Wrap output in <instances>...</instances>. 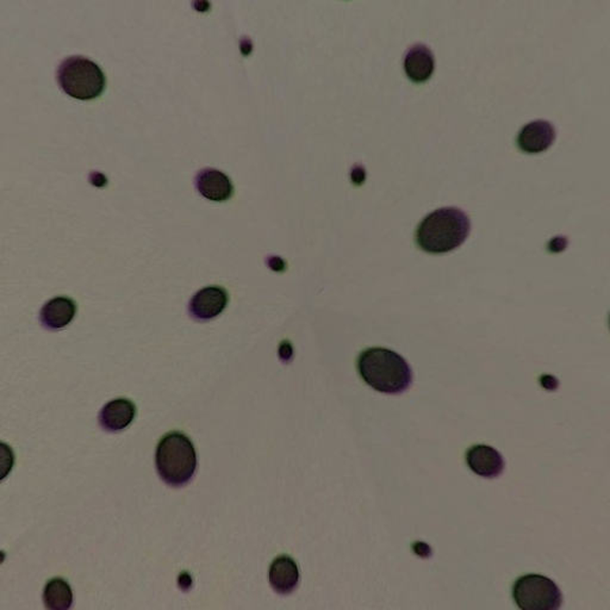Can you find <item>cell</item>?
Masks as SVG:
<instances>
[{"instance_id": "277c9868", "label": "cell", "mask_w": 610, "mask_h": 610, "mask_svg": "<svg viewBox=\"0 0 610 610\" xmlns=\"http://www.w3.org/2000/svg\"><path fill=\"white\" fill-rule=\"evenodd\" d=\"M57 82L67 95L92 101L103 94L106 78L102 68L85 56H70L60 64Z\"/></svg>"}, {"instance_id": "8992f818", "label": "cell", "mask_w": 610, "mask_h": 610, "mask_svg": "<svg viewBox=\"0 0 610 610\" xmlns=\"http://www.w3.org/2000/svg\"><path fill=\"white\" fill-rule=\"evenodd\" d=\"M229 296L221 286H206L192 297L189 312L197 321H209L217 317L227 308Z\"/></svg>"}, {"instance_id": "52a82bcc", "label": "cell", "mask_w": 610, "mask_h": 610, "mask_svg": "<svg viewBox=\"0 0 610 610\" xmlns=\"http://www.w3.org/2000/svg\"><path fill=\"white\" fill-rule=\"evenodd\" d=\"M555 139V128L550 121L535 120L527 123L517 134V145L528 155H535L550 148Z\"/></svg>"}, {"instance_id": "30bf717a", "label": "cell", "mask_w": 610, "mask_h": 610, "mask_svg": "<svg viewBox=\"0 0 610 610\" xmlns=\"http://www.w3.org/2000/svg\"><path fill=\"white\" fill-rule=\"evenodd\" d=\"M136 417V405L128 398H116L103 406L99 425L106 432L117 433L128 428Z\"/></svg>"}, {"instance_id": "7a4b0ae2", "label": "cell", "mask_w": 610, "mask_h": 610, "mask_svg": "<svg viewBox=\"0 0 610 610\" xmlns=\"http://www.w3.org/2000/svg\"><path fill=\"white\" fill-rule=\"evenodd\" d=\"M358 372L363 381L378 393H405L413 383V371L398 353L374 347L360 353Z\"/></svg>"}, {"instance_id": "9c48e42d", "label": "cell", "mask_w": 610, "mask_h": 610, "mask_svg": "<svg viewBox=\"0 0 610 610\" xmlns=\"http://www.w3.org/2000/svg\"><path fill=\"white\" fill-rule=\"evenodd\" d=\"M195 183L199 194L211 202H225L233 197L232 180L216 168H205L199 171Z\"/></svg>"}, {"instance_id": "5bb4252c", "label": "cell", "mask_w": 610, "mask_h": 610, "mask_svg": "<svg viewBox=\"0 0 610 610\" xmlns=\"http://www.w3.org/2000/svg\"><path fill=\"white\" fill-rule=\"evenodd\" d=\"M45 607L49 610H68L73 605L70 583L61 577L52 578L44 589Z\"/></svg>"}, {"instance_id": "5b68a950", "label": "cell", "mask_w": 610, "mask_h": 610, "mask_svg": "<svg viewBox=\"0 0 610 610\" xmlns=\"http://www.w3.org/2000/svg\"><path fill=\"white\" fill-rule=\"evenodd\" d=\"M513 598L523 610H557L563 596L552 579L541 575H525L513 585Z\"/></svg>"}, {"instance_id": "7c38bea8", "label": "cell", "mask_w": 610, "mask_h": 610, "mask_svg": "<svg viewBox=\"0 0 610 610\" xmlns=\"http://www.w3.org/2000/svg\"><path fill=\"white\" fill-rule=\"evenodd\" d=\"M299 569L297 563L289 555H280L272 562L268 571V581L272 589L279 595H290L297 589Z\"/></svg>"}, {"instance_id": "8fae6325", "label": "cell", "mask_w": 610, "mask_h": 610, "mask_svg": "<svg viewBox=\"0 0 610 610\" xmlns=\"http://www.w3.org/2000/svg\"><path fill=\"white\" fill-rule=\"evenodd\" d=\"M435 68V54L428 45L416 44L412 45L405 56L406 76L414 83H425L431 78Z\"/></svg>"}, {"instance_id": "3957f363", "label": "cell", "mask_w": 610, "mask_h": 610, "mask_svg": "<svg viewBox=\"0 0 610 610\" xmlns=\"http://www.w3.org/2000/svg\"><path fill=\"white\" fill-rule=\"evenodd\" d=\"M197 452L189 436L171 432L163 436L156 447L157 474L172 488H183L197 471Z\"/></svg>"}, {"instance_id": "ba28073f", "label": "cell", "mask_w": 610, "mask_h": 610, "mask_svg": "<svg viewBox=\"0 0 610 610\" xmlns=\"http://www.w3.org/2000/svg\"><path fill=\"white\" fill-rule=\"evenodd\" d=\"M466 464L479 477L497 478L505 470L504 456L488 445H475L466 452Z\"/></svg>"}, {"instance_id": "4fadbf2b", "label": "cell", "mask_w": 610, "mask_h": 610, "mask_svg": "<svg viewBox=\"0 0 610 610\" xmlns=\"http://www.w3.org/2000/svg\"><path fill=\"white\" fill-rule=\"evenodd\" d=\"M76 315V305L72 298L55 297L44 305L40 313V321L49 331H59L67 327Z\"/></svg>"}, {"instance_id": "6da1fadb", "label": "cell", "mask_w": 610, "mask_h": 610, "mask_svg": "<svg viewBox=\"0 0 610 610\" xmlns=\"http://www.w3.org/2000/svg\"><path fill=\"white\" fill-rule=\"evenodd\" d=\"M471 230L469 216L462 209L446 206L433 211L416 229V244L422 251L443 255L465 243Z\"/></svg>"}]
</instances>
